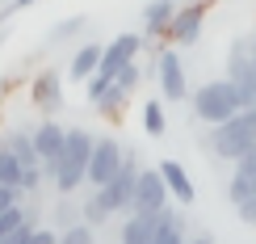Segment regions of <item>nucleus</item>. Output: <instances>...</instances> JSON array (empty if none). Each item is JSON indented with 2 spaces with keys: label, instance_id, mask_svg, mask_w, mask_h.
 Returning a JSON list of instances; mask_svg holds the SVG:
<instances>
[{
  "label": "nucleus",
  "instance_id": "5",
  "mask_svg": "<svg viewBox=\"0 0 256 244\" xmlns=\"http://www.w3.org/2000/svg\"><path fill=\"white\" fill-rule=\"evenodd\" d=\"M227 80L240 89L244 97V110L256 105V63H252V42L248 38H236L227 51Z\"/></svg>",
  "mask_w": 256,
  "mask_h": 244
},
{
  "label": "nucleus",
  "instance_id": "1",
  "mask_svg": "<svg viewBox=\"0 0 256 244\" xmlns=\"http://www.w3.org/2000/svg\"><path fill=\"white\" fill-rule=\"evenodd\" d=\"M92 147H97V135L84 131V126H68V143H63V156L46 168V181L55 185L59 198H72L88 177V160H92Z\"/></svg>",
  "mask_w": 256,
  "mask_h": 244
},
{
  "label": "nucleus",
  "instance_id": "20",
  "mask_svg": "<svg viewBox=\"0 0 256 244\" xmlns=\"http://www.w3.org/2000/svg\"><path fill=\"white\" fill-rule=\"evenodd\" d=\"M88 26V17L84 13H76V17H68V21H59L55 30H50V38H46V47H59V42H68V38H76L80 30Z\"/></svg>",
  "mask_w": 256,
  "mask_h": 244
},
{
  "label": "nucleus",
  "instance_id": "15",
  "mask_svg": "<svg viewBox=\"0 0 256 244\" xmlns=\"http://www.w3.org/2000/svg\"><path fill=\"white\" fill-rule=\"evenodd\" d=\"M172 13H176V0H147V9H143V38H168Z\"/></svg>",
  "mask_w": 256,
  "mask_h": 244
},
{
  "label": "nucleus",
  "instance_id": "14",
  "mask_svg": "<svg viewBox=\"0 0 256 244\" xmlns=\"http://www.w3.org/2000/svg\"><path fill=\"white\" fill-rule=\"evenodd\" d=\"M160 223H164V210L160 215H138V210H130L122 231H118V244H156Z\"/></svg>",
  "mask_w": 256,
  "mask_h": 244
},
{
  "label": "nucleus",
  "instance_id": "12",
  "mask_svg": "<svg viewBox=\"0 0 256 244\" xmlns=\"http://www.w3.org/2000/svg\"><path fill=\"white\" fill-rule=\"evenodd\" d=\"M34 147H38V156H42V164H55L59 156H63V143H68V126H59L55 118H50V114H42V122L34 126Z\"/></svg>",
  "mask_w": 256,
  "mask_h": 244
},
{
  "label": "nucleus",
  "instance_id": "8",
  "mask_svg": "<svg viewBox=\"0 0 256 244\" xmlns=\"http://www.w3.org/2000/svg\"><path fill=\"white\" fill-rule=\"evenodd\" d=\"M168 206H172V194H168L160 168H138V185H134L130 210H138V215H160V210H168Z\"/></svg>",
  "mask_w": 256,
  "mask_h": 244
},
{
  "label": "nucleus",
  "instance_id": "28",
  "mask_svg": "<svg viewBox=\"0 0 256 244\" xmlns=\"http://www.w3.org/2000/svg\"><path fill=\"white\" fill-rule=\"evenodd\" d=\"M26 244H59V231L55 227H34V236H30Z\"/></svg>",
  "mask_w": 256,
  "mask_h": 244
},
{
  "label": "nucleus",
  "instance_id": "34",
  "mask_svg": "<svg viewBox=\"0 0 256 244\" xmlns=\"http://www.w3.org/2000/svg\"><path fill=\"white\" fill-rule=\"evenodd\" d=\"M176 5H180V0H176Z\"/></svg>",
  "mask_w": 256,
  "mask_h": 244
},
{
  "label": "nucleus",
  "instance_id": "31",
  "mask_svg": "<svg viewBox=\"0 0 256 244\" xmlns=\"http://www.w3.org/2000/svg\"><path fill=\"white\" fill-rule=\"evenodd\" d=\"M244 114H248V122H252V131H256V105H248Z\"/></svg>",
  "mask_w": 256,
  "mask_h": 244
},
{
  "label": "nucleus",
  "instance_id": "23",
  "mask_svg": "<svg viewBox=\"0 0 256 244\" xmlns=\"http://www.w3.org/2000/svg\"><path fill=\"white\" fill-rule=\"evenodd\" d=\"M72 223H80V206L72 202V198H59V206H55V231H68Z\"/></svg>",
  "mask_w": 256,
  "mask_h": 244
},
{
  "label": "nucleus",
  "instance_id": "27",
  "mask_svg": "<svg viewBox=\"0 0 256 244\" xmlns=\"http://www.w3.org/2000/svg\"><path fill=\"white\" fill-rule=\"evenodd\" d=\"M17 202H26V189H17V185H0V215H4L8 206H17Z\"/></svg>",
  "mask_w": 256,
  "mask_h": 244
},
{
  "label": "nucleus",
  "instance_id": "4",
  "mask_svg": "<svg viewBox=\"0 0 256 244\" xmlns=\"http://www.w3.org/2000/svg\"><path fill=\"white\" fill-rule=\"evenodd\" d=\"M252 143H256V131H252V122H248L244 110L236 114V118L210 126V135H206V152L214 156V160H227V164H236Z\"/></svg>",
  "mask_w": 256,
  "mask_h": 244
},
{
  "label": "nucleus",
  "instance_id": "22",
  "mask_svg": "<svg viewBox=\"0 0 256 244\" xmlns=\"http://www.w3.org/2000/svg\"><path fill=\"white\" fill-rule=\"evenodd\" d=\"M59 244H97V227H88L80 219V223H72L68 231H59Z\"/></svg>",
  "mask_w": 256,
  "mask_h": 244
},
{
  "label": "nucleus",
  "instance_id": "2",
  "mask_svg": "<svg viewBox=\"0 0 256 244\" xmlns=\"http://www.w3.org/2000/svg\"><path fill=\"white\" fill-rule=\"evenodd\" d=\"M189 105H194V118H198V122L218 126V122L236 118V114L244 110V97H240V89H236L227 76H218V80L198 84V93L189 97Z\"/></svg>",
  "mask_w": 256,
  "mask_h": 244
},
{
  "label": "nucleus",
  "instance_id": "25",
  "mask_svg": "<svg viewBox=\"0 0 256 244\" xmlns=\"http://www.w3.org/2000/svg\"><path fill=\"white\" fill-rule=\"evenodd\" d=\"M26 223V202H17V206H8L4 215H0V236H8L13 227H21Z\"/></svg>",
  "mask_w": 256,
  "mask_h": 244
},
{
  "label": "nucleus",
  "instance_id": "11",
  "mask_svg": "<svg viewBox=\"0 0 256 244\" xmlns=\"http://www.w3.org/2000/svg\"><path fill=\"white\" fill-rule=\"evenodd\" d=\"M30 101H34L42 114L55 118V110L63 105V72L59 68H42L34 76V84H30Z\"/></svg>",
  "mask_w": 256,
  "mask_h": 244
},
{
  "label": "nucleus",
  "instance_id": "29",
  "mask_svg": "<svg viewBox=\"0 0 256 244\" xmlns=\"http://www.w3.org/2000/svg\"><path fill=\"white\" fill-rule=\"evenodd\" d=\"M30 5H38V0H8V5L0 9V21H4L8 13H21V9H30Z\"/></svg>",
  "mask_w": 256,
  "mask_h": 244
},
{
  "label": "nucleus",
  "instance_id": "6",
  "mask_svg": "<svg viewBox=\"0 0 256 244\" xmlns=\"http://www.w3.org/2000/svg\"><path fill=\"white\" fill-rule=\"evenodd\" d=\"M126 160V147L114 139V135H97V147H92V160H88V177H84V185L88 189H101L105 181H114V173L122 168Z\"/></svg>",
  "mask_w": 256,
  "mask_h": 244
},
{
  "label": "nucleus",
  "instance_id": "19",
  "mask_svg": "<svg viewBox=\"0 0 256 244\" xmlns=\"http://www.w3.org/2000/svg\"><path fill=\"white\" fill-rule=\"evenodd\" d=\"M143 131L147 135H164L168 131V118H164V101H143Z\"/></svg>",
  "mask_w": 256,
  "mask_h": 244
},
{
  "label": "nucleus",
  "instance_id": "17",
  "mask_svg": "<svg viewBox=\"0 0 256 244\" xmlns=\"http://www.w3.org/2000/svg\"><path fill=\"white\" fill-rule=\"evenodd\" d=\"M0 139L13 147V156L21 160V168H46V164H42V156H38V147H34V135H30V131L13 126V131H4Z\"/></svg>",
  "mask_w": 256,
  "mask_h": 244
},
{
  "label": "nucleus",
  "instance_id": "3",
  "mask_svg": "<svg viewBox=\"0 0 256 244\" xmlns=\"http://www.w3.org/2000/svg\"><path fill=\"white\" fill-rule=\"evenodd\" d=\"M138 152L134 147H126V160L122 168L114 173V181H105L101 189H92V198H97V206L105 210V215H130V202H134V185H138Z\"/></svg>",
  "mask_w": 256,
  "mask_h": 244
},
{
  "label": "nucleus",
  "instance_id": "18",
  "mask_svg": "<svg viewBox=\"0 0 256 244\" xmlns=\"http://www.w3.org/2000/svg\"><path fill=\"white\" fill-rule=\"evenodd\" d=\"M21 177H26V168H21V160L13 156V147L0 139V185H17L21 189Z\"/></svg>",
  "mask_w": 256,
  "mask_h": 244
},
{
  "label": "nucleus",
  "instance_id": "21",
  "mask_svg": "<svg viewBox=\"0 0 256 244\" xmlns=\"http://www.w3.org/2000/svg\"><path fill=\"white\" fill-rule=\"evenodd\" d=\"M126 97H130V93H122L118 84H110V93H105V97L97 101V110L105 114V118H118V114L126 110Z\"/></svg>",
  "mask_w": 256,
  "mask_h": 244
},
{
  "label": "nucleus",
  "instance_id": "26",
  "mask_svg": "<svg viewBox=\"0 0 256 244\" xmlns=\"http://www.w3.org/2000/svg\"><path fill=\"white\" fill-rule=\"evenodd\" d=\"M231 173H240V177H256V143H252L248 152L240 156L236 164H231Z\"/></svg>",
  "mask_w": 256,
  "mask_h": 244
},
{
  "label": "nucleus",
  "instance_id": "9",
  "mask_svg": "<svg viewBox=\"0 0 256 244\" xmlns=\"http://www.w3.org/2000/svg\"><path fill=\"white\" fill-rule=\"evenodd\" d=\"M143 42H147L143 34H118L114 42H105V55H101L97 76H105V80H118V72L126 68V63H134V59H138Z\"/></svg>",
  "mask_w": 256,
  "mask_h": 244
},
{
  "label": "nucleus",
  "instance_id": "33",
  "mask_svg": "<svg viewBox=\"0 0 256 244\" xmlns=\"http://www.w3.org/2000/svg\"><path fill=\"white\" fill-rule=\"evenodd\" d=\"M180 5H185V0H180ZM194 5H210V0H194Z\"/></svg>",
  "mask_w": 256,
  "mask_h": 244
},
{
  "label": "nucleus",
  "instance_id": "24",
  "mask_svg": "<svg viewBox=\"0 0 256 244\" xmlns=\"http://www.w3.org/2000/svg\"><path fill=\"white\" fill-rule=\"evenodd\" d=\"M138 80H143V68H138V59H134V63H126V68L118 72V80H114V84H118L122 93H134Z\"/></svg>",
  "mask_w": 256,
  "mask_h": 244
},
{
  "label": "nucleus",
  "instance_id": "30",
  "mask_svg": "<svg viewBox=\"0 0 256 244\" xmlns=\"http://www.w3.org/2000/svg\"><path fill=\"white\" fill-rule=\"evenodd\" d=\"M185 244H214V240H210V236H189Z\"/></svg>",
  "mask_w": 256,
  "mask_h": 244
},
{
  "label": "nucleus",
  "instance_id": "13",
  "mask_svg": "<svg viewBox=\"0 0 256 244\" xmlns=\"http://www.w3.org/2000/svg\"><path fill=\"white\" fill-rule=\"evenodd\" d=\"M156 168H160V177H164L172 202H180V206H194L198 202V189H194V181H189V173H185V164H180V160H160Z\"/></svg>",
  "mask_w": 256,
  "mask_h": 244
},
{
  "label": "nucleus",
  "instance_id": "16",
  "mask_svg": "<svg viewBox=\"0 0 256 244\" xmlns=\"http://www.w3.org/2000/svg\"><path fill=\"white\" fill-rule=\"evenodd\" d=\"M101 55H105V47L101 42H80L76 47V55H72V63H68V80H88L92 72L101 68Z\"/></svg>",
  "mask_w": 256,
  "mask_h": 244
},
{
  "label": "nucleus",
  "instance_id": "10",
  "mask_svg": "<svg viewBox=\"0 0 256 244\" xmlns=\"http://www.w3.org/2000/svg\"><path fill=\"white\" fill-rule=\"evenodd\" d=\"M206 9L210 5H194V0L176 5L172 26H168V42H176V47H194V42L202 38V26H206Z\"/></svg>",
  "mask_w": 256,
  "mask_h": 244
},
{
  "label": "nucleus",
  "instance_id": "32",
  "mask_svg": "<svg viewBox=\"0 0 256 244\" xmlns=\"http://www.w3.org/2000/svg\"><path fill=\"white\" fill-rule=\"evenodd\" d=\"M248 42H252V63H256V34H248Z\"/></svg>",
  "mask_w": 256,
  "mask_h": 244
},
{
  "label": "nucleus",
  "instance_id": "7",
  "mask_svg": "<svg viewBox=\"0 0 256 244\" xmlns=\"http://www.w3.org/2000/svg\"><path fill=\"white\" fill-rule=\"evenodd\" d=\"M156 80H160V97L164 101H189V80H185V63L180 51H160L156 55Z\"/></svg>",
  "mask_w": 256,
  "mask_h": 244
}]
</instances>
